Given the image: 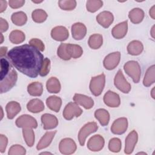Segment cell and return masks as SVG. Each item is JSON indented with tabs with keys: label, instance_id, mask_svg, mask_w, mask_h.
I'll use <instances>...</instances> for the list:
<instances>
[{
	"label": "cell",
	"instance_id": "cell-17",
	"mask_svg": "<svg viewBox=\"0 0 155 155\" xmlns=\"http://www.w3.org/2000/svg\"><path fill=\"white\" fill-rule=\"evenodd\" d=\"M87 34L86 26L81 22H76L71 26L72 37L75 40L82 39Z\"/></svg>",
	"mask_w": 155,
	"mask_h": 155
},
{
	"label": "cell",
	"instance_id": "cell-11",
	"mask_svg": "<svg viewBox=\"0 0 155 155\" xmlns=\"http://www.w3.org/2000/svg\"><path fill=\"white\" fill-rule=\"evenodd\" d=\"M128 128V120L126 117L116 119L111 126V131L114 134H124Z\"/></svg>",
	"mask_w": 155,
	"mask_h": 155
},
{
	"label": "cell",
	"instance_id": "cell-19",
	"mask_svg": "<svg viewBox=\"0 0 155 155\" xmlns=\"http://www.w3.org/2000/svg\"><path fill=\"white\" fill-rule=\"evenodd\" d=\"M128 31V21H123L115 25L111 30L113 36L117 39H122L125 36Z\"/></svg>",
	"mask_w": 155,
	"mask_h": 155
},
{
	"label": "cell",
	"instance_id": "cell-2",
	"mask_svg": "<svg viewBox=\"0 0 155 155\" xmlns=\"http://www.w3.org/2000/svg\"><path fill=\"white\" fill-rule=\"evenodd\" d=\"M125 73L132 78L134 83H138L141 75V68L138 62L136 61H130L124 65Z\"/></svg>",
	"mask_w": 155,
	"mask_h": 155
},
{
	"label": "cell",
	"instance_id": "cell-1",
	"mask_svg": "<svg viewBox=\"0 0 155 155\" xmlns=\"http://www.w3.org/2000/svg\"><path fill=\"white\" fill-rule=\"evenodd\" d=\"M7 58L15 68L31 78L39 74L44 61L40 51L30 44L13 47L7 53Z\"/></svg>",
	"mask_w": 155,
	"mask_h": 155
},
{
	"label": "cell",
	"instance_id": "cell-6",
	"mask_svg": "<svg viewBox=\"0 0 155 155\" xmlns=\"http://www.w3.org/2000/svg\"><path fill=\"white\" fill-rule=\"evenodd\" d=\"M83 111L76 102H69L63 110V116L66 120H71L74 117L80 116Z\"/></svg>",
	"mask_w": 155,
	"mask_h": 155
},
{
	"label": "cell",
	"instance_id": "cell-57",
	"mask_svg": "<svg viewBox=\"0 0 155 155\" xmlns=\"http://www.w3.org/2000/svg\"><path fill=\"white\" fill-rule=\"evenodd\" d=\"M137 154H147L145 153H138Z\"/></svg>",
	"mask_w": 155,
	"mask_h": 155
},
{
	"label": "cell",
	"instance_id": "cell-54",
	"mask_svg": "<svg viewBox=\"0 0 155 155\" xmlns=\"http://www.w3.org/2000/svg\"><path fill=\"white\" fill-rule=\"evenodd\" d=\"M1 119H2V117H3V110H2V107H1Z\"/></svg>",
	"mask_w": 155,
	"mask_h": 155
},
{
	"label": "cell",
	"instance_id": "cell-27",
	"mask_svg": "<svg viewBox=\"0 0 155 155\" xmlns=\"http://www.w3.org/2000/svg\"><path fill=\"white\" fill-rule=\"evenodd\" d=\"M46 104L51 110L59 112L62 105V99L56 96H51L46 100Z\"/></svg>",
	"mask_w": 155,
	"mask_h": 155
},
{
	"label": "cell",
	"instance_id": "cell-5",
	"mask_svg": "<svg viewBox=\"0 0 155 155\" xmlns=\"http://www.w3.org/2000/svg\"><path fill=\"white\" fill-rule=\"evenodd\" d=\"M98 129L97 124L95 122H90L85 124L79 130L78 133V140L79 144L84 146L86 138L91 133H94Z\"/></svg>",
	"mask_w": 155,
	"mask_h": 155
},
{
	"label": "cell",
	"instance_id": "cell-39",
	"mask_svg": "<svg viewBox=\"0 0 155 155\" xmlns=\"http://www.w3.org/2000/svg\"><path fill=\"white\" fill-rule=\"evenodd\" d=\"M59 7L63 10H73L76 7V1L74 0H60L58 1Z\"/></svg>",
	"mask_w": 155,
	"mask_h": 155
},
{
	"label": "cell",
	"instance_id": "cell-38",
	"mask_svg": "<svg viewBox=\"0 0 155 155\" xmlns=\"http://www.w3.org/2000/svg\"><path fill=\"white\" fill-rule=\"evenodd\" d=\"M12 67L9 63V62L5 58H1V80L3 79L12 70Z\"/></svg>",
	"mask_w": 155,
	"mask_h": 155
},
{
	"label": "cell",
	"instance_id": "cell-52",
	"mask_svg": "<svg viewBox=\"0 0 155 155\" xmlns=\"http://www.w3.org/2000/svg\"><path fill=\"white\" fill-rule=\"evenodd\" d=\"M154 88H153V89H152V90H151V96H152V97L153 98V99H154Z\"/></svg>",
	"mask_w": 155,
	"mask_h": 155
},
{
	"label": "cell",
	"instance_id": "cell-29",
	"mask_svg": "<svg viewBox=\"0 0 155 155\" xmlns=\"http://www.w3.org/2000/svg\"><path fill=\"white\" fill-rule=\"evenodd\" d=\"M46 88L49 93H58L61 91V85L58 78L51 77L46 82Z\"/></svg>",
	"mask_w": 155,
	"mask_h": 155
},
{
	"label": "cell",
	"instance_id": "cell-21",
	"mask_svg": "<svg viewBox=\"0 0 155 155\" xmlns=\"http://www.w3.org/2000/svg\"><path fill=\"white\" fill-rule=\"evenodd\" d=\"M56 133V131H47L38 143L36 146L37 150H40L48 147L51 143Z\"/></svg>",
	"mask_w": 155,
	"mask_h": 155
},
{
	"label": "cell",
	"instance_id": "cell-18",
	"mask_svg": "<svg viewBox=\"0 0 155 155\" xmlns=\"http://www.w3.org/2000/svg\"><path fill=\"white\" fill-rule=\"evenodd\" d=\"M41 122L44 130H51L56 128L58 125L57 117L51 114L45 113L41 116Z\"/></svg>",
	"mask_w": 155,
	"mask_h": 155
},
{
	"label": "cell",
	"instance_id": "cell-15",
	"mask_svg": "<svg viewBox=\"0 0 155 155\" xmlns=\"http://www.w3.org/2000/svg\"><path fill=\"white\" fill-rule=\"evenodd\" d=\"M96 21L102 27L107 28L113 23L114 16L110 12L104 11L97 15L96 16Z\"/></svg>",
	"mask_w": 155,
	"mask_h": 155
},
{
	"label": "cell",
	"instance_id": "cell-37",
	"mask_svg": "<svg viewBox=\"0 0 155 155\" xmlns=\"http://www.w3.org/2000/svg\"><path fill=\"white\" fill-rule=\"evenodd\" d=\"M103 5V2L100 0H89L86 2V8L91 13H94Z\"/></svg>",
	"mask_w": 155,
	"mask_h": 155
},
{
	"label": "cell",
	"instance_id": "cell-7",
	"mask_svg": "<svg viewBox=\"0 0 155 155\" xmlns=\"http://www.w3.org/2000/svg\"><path fill=\"white\" fill-rule=\"evenodd\" d=\"M114 84L118 90L124 93H128L131 88V85L126 80L120 70H118L114 77Z\"/></svg>",
	"mask_w": 155,
	"mask_h": 155
},
{
	"label": "cell",
	"instance_id": "cell-33",
	"mask_svg": "<svg viewBox=\"0 0 155 155\" xmlns=\"http://www.w3.org/2000/svg\"><path fill=\"white\" fill-rule=\"evenodd\" d=\"M12 22L18 26H22L25 24L27 21V16L23 12H18L13 13L11 16Z\"/></svg>",
	"mask_w": 155,
	"mask_h": 155
},
{
	"label": "cell",
	"instance_id": "cell-49",
	"mask_svg": "<svg viewBox=\"0 0 155 155\" xmlns=\"http://www.w3.org/2000/svg\"><path fill=\"white\" fill-rule=\"evenodd\" d=\"M7 51V47H1L0 49V56L1 58H2L4 56H5Z\"/></svg>",
	"mask_w": 155,
	"mask_h": 155
},
{
	"label": "cell",
	"instance_id": "cell-16",
	"mask_svg": "<svg viewBox=\"0 0 155 155\" xmlns=\"http://www.w3.org/2000/svg\"><path fill=\"white\" fill-rule=\"evenodd\" d=\"M51 36L57 41H65L69 36L68 30L64 26H56L52 28Z\"/></svg>",
	"mask_w": 155,
	"mask_h": 155
},
{
	"label": "cell",
	"instance_id": "cell-30",
	"mask_svg": "<svg viewBox=\"0 0 155 155\" xmlns=\"http://www.w3.org/2000/svg\"><path fill=\"white\" fill-rule=\"evenodd\" d=\"M28 94L33 96H40L43 93V85L39 82H33L27 86Z\"/></svg>",
	"mask_w": 155,
	"mask_h": 155
},
{
	"label": "cell",
	"instance_id": "cell-22",
	"mask_svg": "<svg viewBox=\"0 0 155 155\" xmlns=\"http://www.w3.org/2000/svg\"><path fill=\"white\" fill-rule=\"evenodd\" d=\"M21 110L19 103L16 101H11L7 104L5 110L7 112V116L8 119H13Z\"/></svg>",
	"mask_w": 155,
	"mask_h": 155
},
{
	"label": "cell",
	"instance_id": "cell-4",
	"mask_svg": "<svg viewBox=\"0 0 155 155\" xmlns=\"http://www.w3.org/2000/svg\"><path fill=\"white\" fill-rule=\"evenodd\" d=\"M18 79V74L16 71L13 69L10 71L8 74L1 80L0 83V92L1 93H6L12 89L16 84Z\"/></svg>",
	"mask_w": 155,
	"mask_h": 155
},
{
	"label": "cell",
	"instance_id": "cell-23",
	"mask_svg": "<svg viewBox=\"0 0 155 155\" xmlns=\"http://www.w3.org/2000/svg\"><path fill=\"white\" fill-rule=\"evenodd\" d=\"M27 110L33 113H38L42 111L44 108L43 102L39 99H33L30 100L27 104Z\"/></svg>",
	"mask_w": 155,
	"mask_h": 155
},
{
	"label": "cell",
	"instance_id": "cell-24",
	"mask_svg": "<svg viewBox=\"0 0 155 155\" xmlns=\"http://www.w3.org/2000/svg\"><path fill=\"white\" fill-rule=\"evenodd\" d=\"M127 48L129 54L137 56L142 52L143 50V45L140 41L134 40L128 44Z\"/></svg>",
	"mask_w": 155,
	"mask_h": 155
},
{
	"label": "cell",
	"instance_id": "cell-40",
	"mask_svg": "<svg viewBox=\"0 0 155 155\" xmlns=\"http://www.w3.org/2000/svg\"><path fill=\"white\" fill-rule=\"evenodd\" d=\"M122 148L121 140L117 137L112 138L108 142V149L110 151L113 153H118L120 151Z\"/></svg>",
	"mask_w": 155,
	"mask_h": 155
},
{
	"label": "cell",
	"instance_id": "cell-31",
	"mask_svg": "<svg viewBox=\"0 0 155 155\" xmlns=\"http://www.w3.org/2000/svg\"><path fill=\"white\" fill-rule=\"evenodd\" d=\"M154 71H155L154 65H152L151 66L148 68L143 80V84L144 86L150 87L153 84H154L155 81Z\"/></svg>",
	"mask_w": 155,
	"mask_h": 155
},
{
	"label": "cell",
	"instance_id": "cell-50",
	"mask_svg": "<svg viewBox=\"0 0 155 155\" xmlns=\"http://www.w3.org/2000/svg\"><path fill=\"white\" fill-rule=\"evenodd\" d=\"M150 16L152 18V19H155V6L153 5L150 10L149 12Z\"/></svg>",
	"mask_w": 155,
	"mask_h": 155
},
{
	"label": "cell",
	"instance_id": "cell-42",
	"mask_svg": "<svg viewBox=\"0 0 155 155\" xmlns=\"http://www.w3.org/2000/svg\"><path fill=\"white\" fill-rule=\"evenodd\" d=\"M26 153V150L24 147L20 145H12L9 150L8 154L9 155H24Z\"/></svg>",
	"mask_w": 155,
	"mask_h": 155
},
{
	"label": "cell",
	"instance_id": "cell-12",
	"mask_svg": "<svg viewBox=\"0 0 155 155\" xmlns=\"http://www.w3.org/2000/svg\"><path fill=\"white\" fill-rule=\"evenodd\" d=\"M105 143L104 137L100 134H96L91 137L87 142V148L92 151H101Z\"/></svg>",
	"mask_w": 155,
	"mask_h": 155
},
{
	"label": "cell",
	"instance_id": "cell-45",
	"mask_svg": "<svg viewBox=\"0 0 155 155\" xmlns=\"http://www.w3.org/2000/svg\"><path fill=\"white\" fill-rule=\"evenodd\" d=\"M8 143V139L4 134H0V152L3 153L5 152Z\"/></svg>",
	"mask_w": 155,
	"mask_h": 155
},
{
	"label": "cell",
	"instance_id": "cell-34",
	"mask_svg": "<svg viewBox=\"0 0 155 155\" xmlns=\"http://www.w3.org/2000/svg\"><path fill=\"white\" fill-rule=\"evenodd\" d=\"M25 35L24 33L21 30H13L9 35L10 41L14 44H18L24 41Z\"/></svg>",
	"mask_w": 155,
	"mask_h": 155
},
{
	"label": "cell",
	"instance_id": "cell-9",
	"mask_svg": "<svg viewBox=\"0 0 155 155\" xmlns=\"http://www.w3.org/2000/svg\"><path fill=\"white\" fill-rule=\"evenodd\" d=\"M120 60V53L115 51L107 55L103 61L104 67L108 70L114 69L119 64Z\"/></svg>",
	"mask_w": 155,
	"mask_h": 155
},
{
	"label": "cell",
	"instance_id": "cell-55",
	"mask_svg": "<svg viewBox=\"0 0 155 155\" xmlns=\"http://www.w3.org/2000/svg\"><path fill=\"white\" fill-rule=\"evenodd\" d=\"M32 2H34V3H41V2H42V1H32Z\"/></svg>",
	"mask_w": 155,
	"mask_h": 155
},
{
	"label": "cell",
	"instance_id": "cell-35",
	"mask_svg": "<svg viewBox=\"0 0 155 155\" xmlns=\"http://www.w3.org/2000/svg\"><path fill=\"white\" fill-rule=\"evenodd\" d=\"M32 129L33 128H30L22 129V134L24 140L29 147H31L35 143V133Z\"/></svg>",
	"mask_w": 155,
	"mask_h": 155
},
{
	"label": "cell",
	"instance_id": "cell-46",
	"mask_svg": "<svg viewBox=\"0 0 155 155\" xmlns=\"http://www.w3.org/2000/svg\"><path fill=\"white\" fill-rule=\"evenodd\" d=\"M25 4V1L24 0H10L8 1V4L10 7L12 8H19L24 5Z\"/></svg>",
	"mask_w": 155,
	"mask_h": 155
},
{
	"label": "cell",
	"instance_id": "cell-32",
	"mask_svg": "<svg viewBox=\"0 0 155 155\" xmlns=\"http://www.w3.org/2000/svg\"><path fill=\"white\" fill-rule=\"evenodd\" d=\"M103 43L102 36L100 34H93L89 37L88 44L89 47L94 50L99 48Z\"/></svg>",
	"mask_w": 155,
	"mask_h": 155
},
{
	"label": "cell",
	"instance_id": "cell-8",
	"mask_svg": "<svg viewBox=\"0 0 155 155\" xmlns=\"http://www.w3.org/2000/svg\"><path fill=\"white\" fill-rule=\"evenodd\" d=\"M15 124L18 127L22 128H36L38 127L36 120L28 114H23L18 117Z\"/></svg>",
	"mask_w": 155,
	"mask_h": 155
},
{
	"label": "cell",
	"instance_id": "cell-14",
	"mask_svg": "<svg viewBox=\"0 0 155 155\" xmlns=\"http://www.w3.org/2000/svg\"><path fill=\"white\" fill-rule=\"evenodd\" d=\"M104 102L109 107H118L120 104V99L119 94L111 90H108L104 96Z\"/></svg>",
	"mask_w": 155,
	"mask_h": 155
},
{
	"label": "cell",
	"instance_id": "cell-25",
	"mask_svg": "<svg viewBox=\"0 0 155 155\" xmlns=\"http://www.w3.org/2000/svg\"><path fill=\"white\" fill-rule=\"evenodd\" d=\"M144 12L139 8H134L130 10L128 13V18L133 24L140 23L144 18Z\"/></svg>",
	"mask_w": 155,
	"mask_h": 155
},
{
	"label": "cell",
	"instance_id": "cell-44",
	"mask_svg": "<svg viewBox=\"0 0 155 155\" xmlns=\"http://www.w3.org/2000/svg\"><path fill=\"white\" fill-rule=\"evenodd\" d=\"M29 44L35 47L40 51H43L45 49V45L43 42L38 38H32L29 41Z\"/></svg>",
	"mask_w": 155,
	"mask_h": 155
},
{
	"label": "cell",
	"instance_id": "cell-3",
	"mask_svg": "<svg viewBox=\"0 0 155 155\" xmlns=\"http://www.w3.org/2000/svg\"><path fill=\"white\" fill-rule=\"evenodd\" d=\"M105 84V76L104 73L92 77L90 82V90L91 93L98 96L101 94Z\"/></svg>",
	"mask_w": 155,
	"mask_h": 155
},
{
	"label": "cell",
	"instance_id": "cell-13",
	"mask_svg": "<svg viewBox=\"0 0 155 155\" xmlns=\"http://www.w3.org/2000/svg\"><path fill=\"white\" fill-rule=\"evenodd\" d=\"M138 140V134L135 130L131 131L127 136L125 142L124 152L127 154H131Z\"/></svg>",
	"mask_w": 155,
	"mask_h": 155
},
{
	"label": "cell",
	"instance_id": "cell-56",
	"mask_svg": "<svg viewBox=\"0 0 155 155\" xmlns=\"http://www.w3.org/2000/svg\"><path fill=\"white\" fill-rule=\"evenodd\" d=\"M51 154V153H48V152H45V153L44 152V153H41V154Z\"/></svg>",
	"mask_w": 155,
	"mask_h": 155
},
{
	"label": "cell",
	"instance_id": "cell-51",
	"mask_svg": "<svg viewBox=\"0 0 155 155\" xmlns=\"http://www.w3.org/2000/svg\"><path fill=\"white\" fill-rule=\"evenodd\" d=\"M150 33H151V35L152 38L154 39V25L153 26V27H152V28L151 30Z\"/></svg>",
	"mask_w": 155,
	"mask_h": 155
},
{
	"label": "cell",
	"instance_id": "cell-36",
	"mask_svg": "<svg viewBox=\"0 0 155 155\" xmlns=\"http://www.w3.org/2000/svg\"><path fill=\"white\" fill-rule=\"evenodd\" d=\"M47 13L42 9H36L31 14V18L34 22L36 23L44 22L47 18Z\"/></svg>",
	"mask_w": 155,
	"mask_h": 155
},
{
	"label": "cell",
	"instance_id": "cell-26",
	"mask_svg": "<svg viewBox=\"0 0 155 155\" xmlns=\"http://www.w3.org/2000/svg\"><path fill=\"white\" fill-rule=\"evenodd\" d=\"M94 117L102 126H106L109 123L110 114L105 109L99 108L96 110L94 112Z\"/></svg>",
	"mask_w": 155,
	"mask_h": 155
},
{
	"label": "cell",
	"instance_id": "cell-53",
	"mask_svg": "<svg viewBox=\"0 0 155 155\" xmlns=\"http://www.w3.org/2000/svg\"><path fill=\"white\" fill-rule=\"evenodd\" d=\"M1 40L0 43L2 44V42H3V41H4V38H3V36H2V33H1Z\"/></svg>",
	"mask_w": 155,
	"mask_h": 155
},
{
	"label": "cell",
	"instance_id": "cell-47",
	"mask_svg": "<svg viewBox=\"0 0 155 155\" xmlns=\"http://www.w3.org/2000/svg\"><path fill=\"white\" fill-rule=\"evenodd\" d=\"M8 28V24L7 21L3 19L2 18H0V30L1 33H2L3 32L6 31Z\"/></svg>",
	"mask_w": 155,
	"mask_h": 155
},
{
	"label": "cell",
	"instance_id": "cell-43",
	"mask_svg": "<svg viewBox=\"0 0 155 155\" xmlns=\"http://www.w3.org/2000/svg\"><path fill=\"white\" fill-rule=\"evenodd\" d=\"M50 65H51L50 60L47 58H44L43 61L42 68L39 72V75L41 76H45L48 74L50 70Z\"/></svg>",
	"mask_w": 155,
	"mask_h": 155
},
{
	"label": "cell",
	"instance_id": "cell-28",
	"mask_svg": "<svg viewBox=\"0 0 155 155\" xmlns=\"http://www.w3.org/2000/svg\"><path fill=\"white\" fill-rule=\"evenodd\" d=\"M66 50L71 58H79L83 54V50L82 47L80 45L76 44H67Z\"/></svg>",
	"mask_w": 155,
	"mask_h": 155
},
{
	"label": "cell",
	"instance_id": "cell-10",
	"mask_svg": "<svg viewBox=\"0 0 155 155\" xmlns=\"http://www.w3.org/2000/svg\"><path fill=\"white\" fill-rule=\"evenodd\" d=\"M77 148L75 142L71 138H64L61 140L59 150L63 154H71L74 153Z\"/></svg>",
	"mask_w": 155,
	"mask_h": 155
},
{
	"label": "cell",
	"instance_id": "cell-20",
	"mask_svg": "<svg viewBox=\"0 0 155 155\" xmlns=\"http://www.w3.org/2000/svg\"><path fill=\"white\" fill-rule=\"evenodd\" d=\"M73 101L77 104L82 106L84 108L87 110L91 109L94 105V101L92 98L82 94L76 93L74 95Z\"/></svg>",
	"mask_w": 155,
	"mask_h": 155
},
{
	"label": "cell",
	"instance_id": "cell-48",
	"mask_svg": "<svg viewBox=\"0 0 155 155\" xmlns=\"http://www.w3.org/2000/svg\"><path fill=\"white\" fill-rule=\"evenodd\" d=\"M7 7V2L6 1L0 0V13L4 12Z\"/></svg>",
	"mask_w": 155,
	"mask_h": 155
},
{
	"label": "cell",
	"instance_id": "cell-41",
	"mask_svg": "<svg viewBox=\"0 0 155 155\" xmlns=\"http://www.w3.org/2000/svg\"><path fill=\"white\" fill-rule=\"evenodd\" d=\"M66 43H61L58 47L57 50L58 56L62 59L64 61H68L71 59L70 56L68 54L66 50Z\"/></svg>",
	"mask_w": 155,
	"mask_h": 155
}]
</instances>
